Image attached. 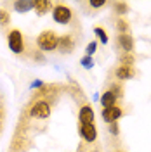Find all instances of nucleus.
Segmentation results:
<instances>
[{"label": "nucleus", "mask_w": 151, "mask_h": 152, "mask_svg": "<svg viewBox=\"0 0 151 152\" xmlns=\"http://www.w3.org/2000/svg\"><path fill=\"white\" fill-rule=\"evenodd\" d=\"M57 42H59V37H57L54 31H42L37 37V45L40 50H45V52H50V50H56L57 48Z\"/></svg>", "instance_id": "nucleus-1"}, {"label": "nucleus", "mask_w": 151, "mask_h": 152, "mask_svg": "<svg viewBox=\"0 0 151 152\" xmlns=\"http://www.w3.org/2000/svg\"><path fill=\"white\" fill-rule=\"evenodd\" d=\"M95 48H97V43H95V42H90V43L87 45V48H85V54L89 57H92V54L95 52Z\"/></svg>", "instance_id": "nucleus-20"}, {"label": "nucleus", "mask_w": 151, "mask_h": 152, "mask_svg": "<svg viewBox=\"0 0 151 152\" xmlns=\"http://www.w3.org/2000/svg\"><path fill=\"white\" fill-rule=\"evenodd\" d=\"M78 121H80V124L94 123V109L90 105H82L78 111Z\"/></svg>", "instance_id": "nucleus-9"}, {"label": "nucleus", "mask_w": 151, "mask_h": 152, "mask_svg": "<svg viewBox=\"0 0 151 152\" xmlns=\"http://www.w3.org/2000/svg\"><path fill=\"white\" fill-rule=\"evenodd\" d=\"M80 137L84 138L85 142H89V143L95 142V138H97V130H95L94 123L80 124Z\"/></svg>", "instance_id": "nucleus-6"}, {"label": "nucleus", "mask_w": 151, "mask_h": 152, "mask_svg": "<svg viewBox=\"0 0 151 152\" xmlns=\"http://www.w3.org/2000/svg\"><path fill=\"white\" fill-rule=\"evenodd\" d=\"M116 43L118 47L123 50V54H130L134 50V38L129 35V33H120L116 37Z\"/></svg>", "instance_id": "nucleus-7"}, {"label": "nucleus", "mask_w": 151, "mask_h": 152, "mask_svg": "<svg viewBox=\"0 0 151 152\" xmlns=\"http://www.w3.org/2000/svg\"><path fill=\"white\" fill-rule=\"evenodd\" d=\"M49 114H50V105L45 100L35 102V104L31 105V109H30V116L37 118V119H45V118H49Z\"/></svg>", "instance_id": "nucleus-3"}, {"label": "nucleus", "mask_w": 151, "mask_h": 152, "mask_svg": "<svg viewBox=\"0 0 151 152\" xmlns=\"http://www.w3.org/2000/svg\"><path fill=\"white\" fill-rule=\"evenodd\" d=\"M80 64L85 67V69H90V67H94V59L92 57H89V56H85L80 59Z\"/></svg>", "instance_id": "nucleus-17"}, {"label": "nucleus", "mask_w": 151, "mask_h": 152, "mask_svg": "<svg viewBox=\"0 0 151 152\" xmlns=\"http://www.w3.org/2000/svg\"><path fill=\"white\" fill-rule=\"evenodd\" d=\"M10 23V16L5 9H0V26H7Z\"/></svg>", "instance_id": "nucleus-16"}, {"label": "nucleus", "mask_w": 151, "mask_h": 152, "mask_svg": "<svg viewBox=\"0 0 151 152\" xmlns=\"http://www.w3.org/2000/svg\"><path fill=\"white\" fill-rule=\"evenodd\" d=\"M122 107L120 105H113V107H106V109H103V119L106 121V123H116L120 118H122Z\"/></svg>", "instance_id": "nucleus-5"}, {"label": "nucleus", "mask_w": 151, "mask_h": 152, "mask_svg": "<svg viewBox=\"0 0 151 152\" xmlns=\"http://www.w3.org/2000/svg\"><path fill=\"white\" fill-rule=\"evenodd\" d=\"M110 132L113 133V135H118V124L111 123V124H110Z\"/></svg>", "instance_id": "nucleus-22"}, {"label": "nucleus", "mask_w": 151, "mask_h": 152, "mask_svg": "<svg viewBox=\"0 0 151 152\" xmlns=\"http://www.w3.org/2000/svg\"><path fill=\"white\" fill-rule=\"evenodd\" d=\"M118 152H122V151H118Z\"/></svg>", "instance_id": "nucleus-24"}, {"label": "nucleus", "mask_w": 151, "mask_h": 152, "mask_svg": "<svg viewBox=\"0 0 151 152\" xmlns=\"http://www.w3.org/2000/svg\"><path fill=\"white\" fill-rule=\"evenodd\" d=\"M57 48H59L63 54H68V52H71V50L75 48V40H73V37H70V35H63V37H59V42H57Z\"/></svg>", "instance_id": "nucleus-10"}, {"label": "nucleus", "mask_w": 151, "mask_h": 152, "mask_svg": "<svg viewBox=\"0 0 151 152\" xmlns=\"http://www.w3.org/2000/svg\"><path fill=\"white\" fill-rule=\"evenodd\" d=\"M33 7H35V2H28V0H18V2H14V9L19 14H24V12H28Z\"/></svg>", "instance_id": "nucleus-12"}, {"label": "nucleus", "mask_w": 151, "mask_h": 152, "mask_svg": "<svg viewBox=\"0 0 151 152\" xmlns=\"http://www.w3.org/2000/svg\"><path fill=\"white\" fill-rule=\"evenodd\" d=\"M7 43H9V48L14 52V54H23V52H24V40H23V35H21L19 29L9 31Z\"/></svg>", "instance_id": "nucleus-2"}, {"label": "nucleus", "mask_w": 151, "mask_h": 152, "mask_svg": "<svg viewBox=\"0 0 151 152\" xmlns=\"http://www.w3.org/2000/svg\"><path fill=\"white\" fill-rule=\"evenodd\" d=\"M116 28L120 29V33H127V29H129V23H127L125 19H118V21H116Z\"/></svg>", "instance_id": "nucleus-19"}, {"label": "nucleus", "mask_w": 151, "mask_h": 152, "mask_svg": "<svg viewBox=\"0 0 151 152\" xmlns=\"http://www.w3.org/2000/svg\"><path fill=\"white\" fill-rule=\"evenodd\" d=\"M115 12H116L118 16L127 14V12H129V4H125V2H116V4H115Z\"/></svg>", "instance_id": "nucleus-14"}, {"label": "nucleus", "mask_w": 151, "mask_h": 152, "mask_svg": "<svg viewBox=\"0 0 151 152\" xmlns=\"http://www.w3.org/2000/svg\"><path fill=\"white\" fill-rule=\"evenodd\" d=\"M115 76H116V80H120V81H127V80H130V78L135 76V69H134V66L120 64V66L116 67V71H115Z\"/></svg>", "instance_id": "nucleus-8"}, {"label": "nucleus", "mask_w": 151, "mask_h": 152, "mask_svg": "<svg viewBox=\"0 0 151 152\" xmlns=\"http://www.w3.org/2000/svg\"><path fill=\"white\" fill-rule=\"evenodd\" d=\"M38 86H44V81H40V80H35V81L30 85V88H38Z\"/></svg>", "instance_id": "nucleus-23"}, {"label": "nucleus", "mask_w": 151, "mask_h": 152, "mask_svg": "<svg viewBox=\"0 0 151 152\" xmlns=\"http://www.w3.org/2000/svg\"><path fill=\"white\" fill-rule=\"evenodd\" d=\"M116 99H118V97H116L111 90H106V92L101 95L99 100H101V105L106 109V107H113V105H116Z\"/></svg>", "instance_id": "nucleus-11"}, {"label": "nucleus", "mask_w": 151, "mask_h": 152, "mask_svg": "<svg viewBox=\"0 0 151 152\" xmlns=\"http://www.w3.org/2000/svg\"><path fill=\"white\" fill-rule=\"evenodd\" d=\"M49 7H50V2H49V0H37L33 9L37 10L38 16H44V14L49 10Z\"/></svg>", "instance_id": "nucleus-13"}, {"label": "nucleus", "mask_w": 151, "mask_h": 152, "mask_svg": "<svg viewBox=\"0 0 151 152\" xmlns=\"http://www.w3.org/2000/svg\"><path fill=\"white\" fill-rule=\"evenodd\" d=\"M71 18H73L71 9H68L64 5H56L54 10H52V19L56 23H59V24H68L71 21Z\"/></svg>", "instance_id": "nucleus-4"}, {"label": "nucleus", "mask_w": 151, "mask_h": 152, "mask_svg": "<svg viewBox=\"0 0 151 152\" xmlns=\"http://www.w3.org/2000/svg\"><path fill=\"white\" fill-rule=\"evenodd\" d=\"M94 33H95V37L99 38V42H101V43H108V35H106V31H104L101 26H95Z\"/></svg>", "instance_id": "nucleus-15"}, {"label": "nucleus", "mask_w": 151, "mask_h": 152, "mask_svg": "<svg viewBox=\"0 0 151 152\" xmlns=\"http://www.w3.org/2000/svg\"><path fill=\"white\" fill-rule=\"evenodd\" d=\"M89 4H90V7H92V9H101V7L106 5V2H104V0H90Z\"/></svg>", "instance_id": "nucleus-21"}, {"label": "nucleus", "mask_w": 151, "mask_h": 152, "mask_svg": "<svg viewBox=\"0 0 151 152\" xmlns=\"http://www.w3.org/2000/svg\"><path fill=\"white\" fill-rule=\"evenodd\" d=\"M120 64H127V66H134V57L130 54H123L120 57Z\"/></svg>", "instance_id": "nucleus-18"}]
</instances>
